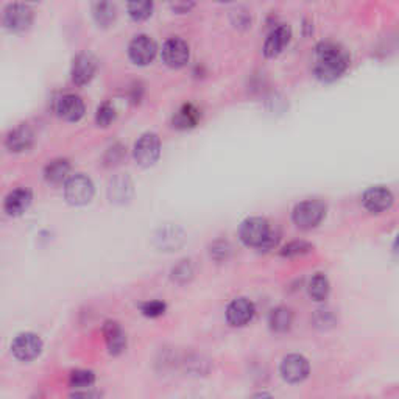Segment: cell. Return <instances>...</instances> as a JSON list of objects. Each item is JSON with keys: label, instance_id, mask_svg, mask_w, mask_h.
Instances as JSON below:
<instances>
[{"label": "cell", "instance_id": "obj_1", "mask_svg": "<svg viewBox=\"0 0 399 399\" xmlns=\"http://www.w3.org/2000/svg\"><path fill=\"white\" fill-rule=\"evenodd\" d=\"M350 68V55L343 47L334 42H321L315 47V64L314 73L315 77L332 83L338 80Z\"/></svg>", "mask_w": 399, "mask_h": 399}, {"label": "cell", "instance_id": "obj_2", "mask_svg": "<svg viewBox=\"0 0 399 399\" xmlns=\"http://www.w3.org/2000/svg\"><path fill=\"white\" fill-rule=\"evenodd\" d=\"M95 194L94 183L83 173L69 176L64 183V197L66 202L72 206H85L92 202Z\"/></svg>", "mask_w": 399, "mask_h": 399}, {"label": "cell", "instance_id": "obj_3", "mask_svg": "<svg viewBox=\"0 0 399 399\" xmlns=\"http://www.w3.org/2000/svg\"><path fill=\"white\" fill-rule=\"evenodd\" d=\"M326 216V206L320 200H306L295 206L292 211V220L300 230H312L319 226Z\"/></svg>", "mask_w": 399, "mask_h": 399}, {"label": "cell", "instance_id": "obj_4", "mask_svg": "<svg viewBox=\"0 0 399 399\" xmlns=\"http://www.w3.org/2000/svg\"><path fill=\"white\" fill-rule=\"evenodd\" d=\"M271 231L270 223L262 217H250L242 221L239 238L243 245L251 248H259Z\"/></svg>", "mask_w": 399, "mask_h": 399}, {"label": "cell", "instance_id": "obj_5", "mask_svg": "<svg viewBox=\"0 0 399 399\" xmlns=\"http://www.w3.org/2000/svg\"><path fill=\"white\" fill-rule=\"evenodd\" d=\"M161 156V139L156 133H145L135 144V159L140 167H152Z\"/></svg>", "mask_w": 399, "mask_h": 399}, {"label": "cell", "instance_id": "obj_6", "mask_svg": "<svg viewBox=\"0 0 399 399\" xmlns=\"http://www.w3.org/2000/svg\"><path fill=\"white\" fill-rule=\"evenodd\" d=\"M11 352L20 362H32L42 352V340L33 332H22L13 340Z\"/></svg>", "mask_w": 399, "mask_h": 399}, {"label": "cell", "instance_id": "obj_7", "mask_svg": "<svg viewBox=\"0 0 399 399\" xmlns=\"http://www.w3.org/2000/svg\"><path fill=\"white\" fill-rule=\"evenodd\" d=\"M279 373L281 378L286 382L300 383L307 379L310 373L309 360L305 356H301V354H289V356H286L283 362H281Z\"/></svg>", "mask_w": 399, "mask_h": 399}, {"label": "cell", "instance_id": "obj_8", "mask_svg": "<svg viewBox=\"0 0 399 399\" xmlns=\"http://www.w3.org/2000/svg\"><path fill=\"white\" fill-rule=\"evenodd\" d=\"M33 22V11L24 4H13L4 11V24L11 32H25Z\"/></svg>", "mask_w": 399, "mask_h": 399}, {"label": "cell", "instance_id": "obj_9", "mask_svg": "<svg viewBox=\"0 0 399 399\" xmlns=\"http://www.w3.org/2000/svg\"><path fill=\"white\" fill-rule=\"evenodd\" d=\"M161 56L162 61H164L168 68L180 69L189 63L190 50L186 41H183L181 38H172L166 41L164 46H162Z\"/></svg>", "mask_w": 399, "mask_h": 399}, {"label": "cell", "instance_id": "obj_10", "mask_svg": "<svg viewBox=\"0 0 399 399\" xmlns=\"http://www.w3.org/2000/svg\"><path fill=\"white\" fill-rule=\"evenodd\" d=\"M156 42L147 35L136 36V38L130 42L128 47L130 60L137 66L150 64L154 60V56H156Z\"/></svg>", "mask_w": 399, "mask_h": 399}, {"label": "cell", "instance_id": "obj_11", "mask_svg": "<svg viewBox=\"0 0 399 399\" xmlns=\"http://www.w3.org/2000/svg\"><path fill=\"white\" fill-rule=\"evenodd\" d=\"M256 314V307L253 301L248 298H235L230 302V306L226 307V321L234 328H242L253 320Z\"/></svg>", "mask_w": 399, "mask_h": 399}, {"label": "cell", "instance_id": "obj_12", "mask_svg": "<svg viewBox=\"0 0 399 399\" xmlns=\"http://www.w3.org/2000/svg\"><path fill=\"white\" fill-rule=\"evenodd\" d=\"M393 194H391L390 189L383 186H373L365 190L364 197H362V203H364V208L372 212V214H381L386 212L391 208L393 204Z\"/></svg>", "mask_w": 399, "mask_h": 399}, {"label": "cell", "instance_id": "obj_13", "mask_svg": "<svg viewBox=\"0 0 399 399\" xmlns=\"http://www.w3.org/2000/svg\"><path fill=\"white\" fill-rule=\"evenodd\" d=\"M292 38V28L286 24H281L269 33L267 39L264 42V55L267 58H276L283 54V50L289 46Z\"/></svg>", "mask_w": 399, "mask_h": 399}, {"label": "cell", "instance_id": "obj_14", "mask_svg": "<svg viewBox=\"0 0 399 399\" xmlns=\"http://www.w3.org/2000/svg\"><path fill=\"white\" fill-rule=\"evenodd\" d=\"M97 70V60L91 54H80L72 63V81L78 86H85L94 78Z\"/></svg>", "mask_w": 399, "mask_h": 399}, {"label": "cell", "instance_id": "obj_15", "mask_svg": "<svg viewBox=\"0 0 399 399\" xmlns=\"http://www.w3.org/2000/svg\"><path fill=\"white\" fill-rule=\"evenodd\" d=\"M56 114L68 122H78L85 116V102L75 94H66L56 102Z\"/></svg>", "mask_w": 399, "mask_h": 399}, {"label": "cell", "instance_id": "obj_16", "mask_svg": "<svg viewBox=\"0 0 399 399\" xmlns=\"http://www.w3.org/2000/svg\"><path fill=\"white\" fill-rule=\"evenodd\" d=\"M102 331L103 337H105L108 352L111 356H121V354L127 350V334H125L121 324L109 320L103 324Z\"/></svg>", "mask_w": 399, "mask_h": 399}, {"label": "cell", "instance_id": "obj_17", "mask_svg": "<svg viewBox=\"0 0 399 399\" xmlns=\"http://www.w3.org/2000/svg\"><path fill=\"white\" fill-rule=\"evenodd\" d=\"M32 200H33V195L28 189L25 188L14 189L13 192H10L8 197L5 198L4 209L6 214H8V216H13V217L22 216V214L30 208Z\"/></svg>", "mask_w": 399, "mask_h": 399}, {"label": "cell", "instance_id": "obj_18", "mask_svg": "<svg viewBox=\"0 0 399 399\" xmlns=\"http://www.w3.org/2000/svg\"><path fill=\"white\" fill-rule=\"evenodd\" d=\"M33 140H35L33 131L25 127V125H22V127L14 128L8 135V137H6V147H8L10 152L20 153L30 149L33 145Z\"/></svg>", "mask_w": 399, "mask_h": 399}, {"label": "cell", "instance_id": "obj_19", "mask_svg": "<svg viewBox=\"0 0 399 399\" xmlns=\"http://www.w3.org/2000/svg\"><path fill=\"white\" fill-rule=\"evenodd\" d=\"M200 119H202V113L197 106L192 105V103H186L183 105L178 111H176L173 116V127L178 130H190L195 128Z\"/></svg>", "mask_w": 399, "mask_h": 399}, {"label": "cell", "instance_id": "obj_20", "mask_svg": "<svg viewBox=\"0 0 399 399\" xmlns=\"http://www.w3.org/2000/svg\"><path fill=\"white\" fill-rule=\"evenodd\" d=\"M70 173V162L64 158L50 161L44 168V178L50 184H61L69 178Z\"/></svg>", "mask_w": 399, "mask_h": 399}, {"label": "cell", "instance_id": "obj_21", "mask_svg": "<svg viewBox=\"0 0 399 399\" xmlns=\"http://www.w3.org/2000/svg\"><path fill=\"white\" fill-rule=\"evenodd\" d=\"M108 194L111 202L114 203H125L128 202L133 195V183L127 175L116 176L114 180H111Z\"/></svg>", "mask_w": 399, "mask_h": 399}, {"label": "cell", "instance_id": "obj_22", "mask_svg": "<svg viewBox=\"0 0 399 399\" xmlns=\"http://www.w3.org/2000/svg\"><path fill=\"white\" fill-rule=\"evenodd\" d=\"M293 323V314L289 307L279 306L276 309H273L269 315V326L273 332H278V334H283L292 328Z\"/></svg>", "mask_w": 399, "mask_h": 399}, {"label": "cell", "instance_id": "obj_23", "mask_svg": "<svg viewBox=\"0 0 399 399\" xmlns=\"http://www.w3.org/2000/svg\"><path fill=\"white\" fill-rule=\"evenodd\" d=\"M94 19L102 27H109L116 20V5L113 0H94Z\"/></svg>", "mask_w": 399, "mask_h": 399}, {"label": "cell", "instance_id": "obj_24", "mask_svg": "<svg viewBox=\"0 0 399 399\" xmlns=\"http://www.w3.org/2000/svg\"><path fill=\"white\" fill-rule=\"evenodd\" d=\"M307 292H309V297L314 301L320 302V301L326 300L331 292V284H329L328 276L323 275V273H317V275H314L312 279L309 281Z\"/></svg>", "mask_w": 399, "mask_h": 399}, {"label": "cell", "instance_id": "obj_25", "mask_svg": "<svg viewBox=\"0 0 399 399\" xmlns=\"http://www.w3.org/2000/svg\"><path fill=\"white\" fill-rule=\"evenodd\" d=\"M128 14L137 22L145 20L153 13V0H127Z\"/></svg>", "mask_w": 399, "mask_h": 399}, {"label": "cell", "instance_id": "obj_26", "mask_svg": "<svg viewBox=\"0 0 399 399\" xmlns=\"http://www.w3.org/2000/svg\"><path fill=\"white\" fill-rule=\"evenodd\" d=\"M95 382V374L90 369H75L69 374V386L73 390L91 388Z\"/></svg>", "mask_w": 399, "mask_h": 399}, {"label": "cell", "instance_id": "obj_27", "mask_svg": "<svg viewBox=\"0 0 399 399\" xmlns=\"http://www.w3.org/2000/svg\"><path fill=\"white\" fill-rule=\"evenodd\" d=\"M312 250H314L312 243H309L306 240H293V242H289L287 245L281 248L279 254L283 257H290V259H292V257L309 254Z\"/></svg>", "mask_w": 399, "mask_h": 399}, {"label": "cell", "instance_id": "obj_28", "mask_svg": "<svg viewBox=\"0 0 399 399\" xmlns=\"http://www.w3.org/2000/svg\"><path fill=\"white\" fill-rule=\"evenodd\" d=\"M116 121V109L111 103H103L99 106L97 114H95V122H97L99 127L106 128L111 123Z\"/></svg>", "mask_w": 399, "mask_h": 399}, {"label": "cell", "instance_id": "obj_29", "mask_svg": "<svg viewBox=\"0 0 399 399\" xmlns=\"http://www.w3.org/2000/svg\"><path fill=\"white\" fill-rule=\"evenodd\" d=\"M166 309H167L166 302L158 300L147 301L144 305H140V312H142L145 317H149V319H158V317L164 315Z\"/></svg>", "mask_w": 399, "mask_h": 399}, {"label": "cell", "instance_id": "obj_30", "mask_svg": "<svg viewBox=\"0 0 399 399\" xmlns=\"http://www.w3.org/2000/svg\"><path fill=\"white\" fill-rule=\"evenodd\" d=\"M194 275V270H192V265L189 261H183L180 265H176L172 271V278L178 283H186Z\"/></svg>", "mask_w": 399, "mask_h": 399}, {"label": "cell", "instance_id": "obj_31", "mask_svg": "<svg viewBox=\"0 0 399 399\" xmlns=\"http://www.w3.org/2000/svg\"><path fill=\"white\" fill-rule=\"evenodd\" d=\"M167 5L170 6V10L172 11L178 13V14H184L194 8L195 0H167Z\"/></svg>", "mask_w": 399, "mask_h": 399}, {"label": "cell", "instance_id": "obj_32", "mask_svg": "<svg viewBox=\"0 0 399 399\" xmlns=\"http://www.w3.org/2000/svg\"><path fill=\"white\" fill-rule=\"evenodd\" d=\"M211 256L216 261L228 259V256H230V245H228V243H225V242H216L211 247Z\"/></svg>", "mask_w": 399, "mask_h": 399}, {"label": "cell", "instance_id": "obj_33", "mask_svg": "<svg viewBox=\"0 0 399 399\" xmlns=\"http://www.w3.org/2000/svg\"><path fill=\"white\" fill-rule=\"evenodd\" d=\"M279 239H281V233L278 230H273V228H271L269 238L265 239V242L259 247V251H264V253L271 251L279 243Z\"/></svg>", "mask_w": 399, "mask_h": 399}, {"label": "cell", "instance_id": "obj_34", "mask_svg": "<svg viewBox=\"0 0 399 399\" xmlns=\"http://www.w3.org/2000/svg\"><path fill=\"white\" fill-rule=\"evenodd\" d=\"M220 2H231V0H220Z\"/></svg>", "mask_w": 399, "mask_h": 399}]
</instances>
